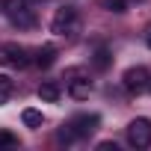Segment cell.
I'll return each instance as SVG.
<instances>
[{
	"instance_id": "5",
	"label": "cell",
	"mask_w": 151,
	"mask_h": 151,
	"mask_svg": "<svg viewBox=\"0 0 151 151\" xmlns=\"http://www.w3.org/2000/svg\"><path fill=\"white\" fill-rule=\"evenodd\" d=\"M98 124H101L98 116H74L68 122V130L74 133V139H86V136H92L98 130Z\"/></svg>"
},
{
	"instance_id": "4",
	"label": "cell",
	"mask_w": 151,
	"mask_h": 151,
	"mask_svg": "<svg viewBox=\"0 0 151 151\" xmlns=\"http://www.w3.org/2000/svg\"><path fill=\"white\" fill-rule=\"evenodd\" d=\"M124 89L127 92H133V95H139V92H145L148 89V83H151V74L142 68V65H133V68H127L124 71Z\"/></svg>"
},
{
	"instance_id": "9",
	"label": "cell",
	"mask_w": 151,
	"mask_h": 151,
	"mask_svg": "<svg viewBox=\"0 0 151 151\" xmlns=\"http://www.w3.org/2000/svg\"><path fill=\"white\" fill-rule=\"evenodd\" d=\"M53 59H56V47H53V45L39 47V53H36V65H39V68H50Z\"/></svg>"
},
{
	"instance_id": "14",
	"label": "cell",
	"mask_w": 151,
	"mask_h": 151,
	"mask_svg": "<svg viewBox=\"0 0 151 151\" xmlns=\"http://www.w3.org/2000/svg\"><path fill=\"white\" fill-rule=\"evenodd\" d=\"M0 145H18V136H12L9 130H0Z\"/></svg>"
},
{
	"instance_id": "6",
	"label": "cell",
	"mask_w": 151,
	"mask_h": 151,
	"mask_svg": "<svg viewBox=\"0 0 151 151\" xmlns=\"http://www.w3.org/2000/svg\"><path fill=\"white\" fill-rule=\"evenodd\" d=\"M0 65H9V68H27V50L21 45H3L0 47Z\"/></svg>"
},
{
	"instance_id": "17",
	"label": "cell",
	"mask_w": 151,
	"mask_h": 151,
	"mask_svg": "<svg viewBox=\"0 0 151 151\" xmlns=\"http://www.w3.org/2000/svg\"><path fill=\"white\" fill-rule=\"evenodd\" d=\"M136 3H142V0H136Z\"/></svg>"
},
{
	"instance_id": "11",
	"label": "cell",
	"mask_w": 151,
	"mask_h": 151,
	"mask_svg": "<svg viewBox=\"0 0 151 151\" xmlns=\"http://www.w3.org/2000/svg\"><path fill=\"white\" fill-rule=\"evenodd\" d=\"M98 3H101L107 12H116V15L127 12V0H98Z\"/></svg>"
},
{
	"instance_id": "18",
	"label": "cell",
	"mask_w": 151,
	"mask_h": 151,
	"mask_svg": "<svg viewBox=\"0 0 151 151\" xmlns=\"http://www.w3.org/2000/svg\"><path fill=\"white\" fill-rule=\"evenodd\" d=\"M148 89H151V83H148Z\"/></svg>"
},
{
	"instance_id": "16",
	"label": "cell",
	"mask_w": 151,
	"mask_h": 151,
	"mask_svg": "<svg viewBox=\"0 0 151 151\" xmlns=\"http://www.w3.org/2000/svg\"><path fill=\"white\" fill-rule=\"evenodd\" d=\"M145 45H148V47H151V30H148V33H145Z\"/></svg>"
},
{
	"instance_id": "8",
	"label": "cell",
	"mask_w": 151,
	"mask_h": 151,
	"mask_svg": "<svg viewBox=\"0 0 151 151\" xmlns=\"http://www.w3.org/2000/svg\"><path fill=\"white\" fill-rule=\"evenodd\" d=\"M59 95H62V89H59V83H53V80H45V83L39 86V98L47 101V104L59 101Z\"/></svg>"
},
{
	"instance_id": "2",
	"label": "cell",
	"mask_w": 151,
	"mask_h": 151,
	"mask_svg": "<svg viewBox=\"0 0 151 151\" xmlns=\"http://www.w3.org/2000/svg\"><path fill=\"white\" fill-rule=\"evenodd\" d=\"M77 24H80L77 9L74 6H62V9H56V15L50 21V30L56 36H71V33H77Z\"/></svg>"
},
{
	"instance_id": "3",
	"label": "cell",
	"mask_w": 151,
	"mask_h": 151,
	"mask_svg": "<svg viewBox=\"0 0 151 151\" xmlns=\"http://www.w3.org/2000/svg\"><path fill=\"white\" fill-rule=\"evenodd\" d=\"M127 142L133 148H148L151 145V122L148 119H133L127 124Z\"/></svg>"
},
{
	"instance_id": "10",
	"label": "cell",
	"mask_w": 151,
	"mask_h": 151,
	"mask_svg": "<svg viewBox=\"0 0 151 151\" xmlns=\"http://www.w3.org/2000/svg\"><path fill=\"white\" fill-rule=\"evenodd\" d=\"M12 92H15V83L6 77V74H0V104H6L12 98Z\"/></svg>"
},
{
	"instance_id": "7",
	"label": "cell",
	"mask_w": 151,
	"mask_h": 151,
	"mask_svg": "<svg viewBox=\"0 0 151 151\" xmlns=\"http://www.w3.org/2000/svg\"><path fill=\"white\" fill-rule=\"evenodd\" d=\"M68 95H71L74 101H86V98L92 95V83L74 74V80H68Z\"/></svg>"
},
{
	"instance_id": "1",
	"label": "cell",
	"mask_w": 151,
	"mask_h": 151,
	"mask_svg": "<svg viewBox=\"0 0 151 151\" xmlns=\"http://www.w3.org/2000/svg\"><path fill=\"white\" fill-rule=\"evenodd\" d=\"M3 12H6V18H9L15 27H21V30L36 27V12L30 9V0H3Z\"/></svg>"
},
{
	"instance_id": "12",
	"label": "cell",
	"mask_w": 151,
	"mask_h": 151,
	"mask_svg": "<svg viewBox=\"0 0 151 151\" xmlns=\"http://www.w3.org/2000/svg\"><path fill=\"white\" fill-rule=\"evenodd\" d=\"M21 119H24L27 127H42V113H39V110H24Z\"/></svg>"
},
{
	"instance_id": "13",
	"label": "cell",
	"mask_w": 151,
	"mask_h": 151,
	"mask_svg": "<svg viewBox=\"0 0 151 151\" xmlns=\"http://www.w3.org/2000/svg\"><path fill=\"white\" fill-rule=\"evenodd\" d=\"M107 65H110V53H107L104 47H98V50H95V68H101V71H104Z\"/></svg>"
},
{
	"instance_id": "15",
	"label": "cell",
	"mask_w": 151,
	"mask_h": 151,
	"mask_svg": "<svg viewBox=\"0 0 151 151\" xmlns=\"http://www.w3.org/2000/svg\"><path fill=\"white\" fill-rule=\"evenodd\" d=\"M98 151H116V142H101Z\"/></svg>"
}]
</instances>
